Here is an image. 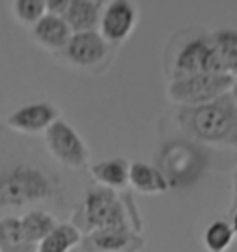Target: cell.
<instances>
[{
    "mask_svg": "<svg viewBox=\"0 0 237 252\" xmlns=\"http://www.w3.org/2000/svg\"><path fill=\"white\" fill-rule=\"evenodd\" d=\"M110 54L111 45L98 33V30L72 33L69 45L63 50L67 62L78 69H86V71L102 67Z\"/></svg>",
    "mask_w": 237,
    "mask_h": 252,
    "instance_id": "obj_8",
    "label": "cell"
},
{
    "mask_svg": "<svg viewBox=\"0 0 237 252\" xmlns=\"http://www.w3.org/2000/svg\"><path fill=\"white\" fill-rule=\"evenodd\" d=\"M198 72L228 74L213 41H211V35L191 37L174 54L173 67H171L173 80L187 78V76H193Z\"/></svg>",
    "mask_w": 237,
    "mask_h": 252,
    "instance_id": "obj_5",
    "label": "cell"
},
{
    "mask_svg": "<svg viewBox=\"0 0 237 252\" xmlns=\"http://www.w3.org/2000/svg\"><path fill=\"white\" fill-rule=\"evenodd\" d=\"M45 4H47V13H50V15L63 17L65 11L69 9L71 0H45Z\"/></svg>",
    "mask_w": 237,
    "mask_h": 252,
    "instance_id": "obj_22",
    "label": "cell"
},
{
    "mask_svg": "<svg viewBox=\"0 0 237 252\" xmlns=\"http://www.w3.org/2000/svg\"><path fill=\"white\" fill-rule=\"evenodd\" d=\"M237 210V171H236V178H234V204H232V212Z\"/></svg>",
    "mask_w": 237,
    "mask_h": 252,
    "instance_id": "obj_25",
    "label": "cell"
},
{
    "mask_svg": "<svg viewBox=\"0 0 237 252\" xmlns=\"http://www.w3.org/2000/svg\"><path fill=\"white\" fill-rule=\"evenodd\" d=\"M45 143L48 152L69 169H86L89 165L91 152L86 141L69 123L58 119L54 125L45 132Z\"/></svg>",
    "mask_w": 237,
    "mask_h": 252,
    "instance_id": "obj_6",
    "label": "cell"
},
{
    "mask_svg": "<svg viewBox=\"0 0 237 252\" xmlns=\"http://www.w3.org/2000/svg\"><path fill=\"white\" fill-rule=\"evenodd\" d=\"M91 178L106 189H118L128 186V174H130V163L124 158H110V159H102L96 161L89 167Z\"/></svg>",
    "mask_w": 237,
    "mask_h": 252,
    "instance_id": "obj_15",
    "label": "cell"
},
{
    "mask_svg": "<svg viewBox=\"0 0 237 252\" xmlns=\"http://www.w3.org/2000/svg\"><path fill=\"white\" fill-rule=\"evenodd\" d=\"M228 94H230V98H232V102L236 104V108H237V78L234 80V86H232Z\"/></svg>",
    "mask_w": 237,
    "mask_h": 252,
    "instance_id": "obj_24",
    "label": "cell"
},
{
    "mask_svg": "<svg viewBox=\"0 0 237 252\" xmlns=\"http://www.w3.org/2000/svg\"><path fill=\"white\" fill-rule=\"evenodd\" d=\"M32 37L41 48L48 52H63L71 41L72 32L63 17L47 13L32 28Z\"/></svg>",
    "mask_w": 237,
    "mask_h": 252,
    "instance_id": "obj_12",
    "label": "cell"
},
{
    "mask_svg": "<svg viewBox=\"0 0 237 252\" xmlns=\"http://www.w3.org/2000/svg\"><path fill=\"white\" fill-rule=\"evenodd\" d=\"M56 226H58L56 217L45 210H30L21 217L24 243L39 245Z\"/></svg>",
    "mask_w": 237,
    "mask_h": 252,
    "instance_id": "obj_16",
    "label": "cell"
},
{
    "mask_svg": "<svg viewBox=\"0 0 237 252\" xmlns=\"http://www.w3.org/2000/svg\"><path fill=\"white\" fill-rule=\"evenodd\" d=\"M230 224H232L234 234L237 236V210H236V212H232V220H230Z\"/></svg>",
    "mask_w": 237,
    "mask_h": 252,
    "instance_id": "obj_26",
    "label": "cell"
},
{
    "mask_svg": "<svg viewBox=\"0 0 237 252\" xmlns=\"http://www.w3.org/2000/svg\"><path fill=\"white\" fill-rule=\"evenodd\" d=\"M59 182L47 169L17 163L0 171V210H17L48 202L58 195Z\"/></svg>",
    "mask_w": 237,
    "mask_h": 252,
    "instance_id": "obj_3",
    "label": "cell"
},
{
    "mask_svg": "<svg viewBox=\"0 0 237 252\" xmlns=\"http://www.w3.org/2000/svg\"><path fill=\"white\" fill-rule=\"evenodd\" d=\"M104 8L106 4L100 0H71L63 19L72 33L95 32L100 24Z\"/></svg>",
    "mask_w": 237,
    "mask_h": 252,
    "instance_id": "obj_13",
    "label": "cell"
},
{
    "mask_svg": "<svg viewBox=\"0 0 237 252\" xmlns=\"http://www.w3.org/2000/svg\"><path fill=\"white\" fill-rule=\"evenodd\" d=\"M217 52L221 56L224 69L234 78L237 76V30H217L211 33Z\"/></svg>",
    "mask_w": 237,
    "mask_h": 252,
    "instance_id": "obj_18",
    "label": "cell"
},
{
    "mask_svg": "<svg viewBox=\"0 0 237 252\" xmlns=\"http://www.w3.org/2000/svg\"><path fill=\"white\" fill-rule=\"evenodd\" d=\"M145 239L130 228H102L82 237V252H141Z\"/></svg>",
    "mask_w": 237,
    "mask_h": 252,
    "instance_id": "obj_10",
    "label": "cell"
},
{
    "mask_svg": "<svg viewBox=\"0 0 237 252\" xmlns=\"http://www.w3.org/2000/svg\"><path fill=\"white\" fill-rule=\"evenodd\" d=\"M4 252H37V245L23 243V245H19V247H13V249L4 251Z\"/></svg>",
    "mask_w": 237,
    "mask_h": 252,
    "instance_id": "obj_23",
    "label": "cell"
},
{
    "mask_svg": "<svg viewBox=\"0 0 237 252\" xmlns=\"http://www.w3.org/2000/svg\"><path fill=\"white\" fill-rule=\"evenodd\" d=\"M137 21H139L137 4L130 0H113L104 8L102 19L98 24V33L111 47H115L124 43L134 33Z\"/></svg>",
    "mask_w": 237,
    "mask_h": 252,
    "instance_id": "obj_7",
    "label": "cell"
},
{
    "mask_svg": "<svg viewBox=\"0 0 237 252\" xmlns=\"http://www.w3.org/2000/svg\"><path fill=\"white\" fill-rule=\"evenodd\" d=\"M72 224L84 234L102 228H130L141 232V219L128 195L120 197L117 191L93 188L87 191L84 204L76 213Z\"/></svg>",
    "mask_w": 237,
    "mask_h": 252,
    "instance_id": "obj_2",
    "label": "cell"
},
{
    "mask_svg": "<svg viewBox=\"0 0 237 252\" xmlns=\"http://www.w3.org/2000/svg\"><path fill=\"white\" fill-rule=\"evenodd\" d=\"M59 119V110L50 102H33L13 111L6 125L21 134H41Z\"/></svg>",
    "mask_w": 237,
    "mask_h": 252,
    "instance_id": "obj_11",
    "label": "cell"
},
{
    "mask_svg": "<svg viewBox=\"0 0 237 252\" xmlns=\"http://www.w3.org/2000/svg\"><path fill=\"white\" fill-rule=\"evenodd\" d=\"M128 184L134 191L143 195H159L169 191V182L165 174L159 171V167L148 165L145 161H134L130 163V174H128Z\"/></svg>",
    "mask_w": 237,
    "mask_h": 252,
    "instance_id": "obj_14",
    "label": "cell"
},
{
    "mask_svg": "<svg viewBox=\"0 0 237 252\" xmlns=\"http://www.w3.org/2000/svg\"><path fill=\"white\" fill-rule=\"evenodd\" d=\"M197 150L183 141H174L163 149L159 158V171L165 174L169 186H183L195 180L197 174Z\"/></svg>",
    "mask_w": 237,
    "mask_h": 252,
    "instance_id": "obj_9",
    "label": "cell"
},
{
    "mask_svg": "<svg viewBox=\"0 0 237 252\" xmlns=\"http://www.w3.org/2000/svg\"><path fill=\"white\" fill-rule=\"evenodd\" d=\"M82 237L84 234L72 222H58V226L37 245V252H71L74 247H80Z\"/></svg>",
    "mask_w": 237,
    "mask_h": 252,
    "instance_id": "obj_17",
    "label": "cell"
},
{
    "mask_svg": "<svg viewBox=\"0 0 237 252\" xmlns=\"http://www.w3.org/2000/svg\"><path fill=\"white\" fill-rule=\"evenodd\" d=\"M13 15L23 26H35L43 17L47 15L45 0H15L11 4Z\"/></svg>",
    "mask_w": 237,
    "mask_h": 252,
    "instance_id": "obj_20",
    "label": "cell"
},
{
    "mask_svg": "<svg viewBox=\"0 0 237 252\" xmlns=\"http://www.w3.org/2000/svg\"><path fill=\"white\" fill-rule=\"evenodd\" d=\"M176 125L200 143L237 149V108L230 94L195 108H178Z\"/></svg>",
    "mask_w": 237,
    "mask_h": 252,
    "instance_id": "obj_1",
    "label": "cell"
},
{
    "mask_svg": "<svg viewBox=\"0 0 237 252\" xmlns=\"http://www.w3.org/2000/svg\"><path fill=\"white\" fill-rule=\"evenodd\" d=\"M234 230L230 220L217 219L207 224L204 230V247L207 252H226L234 241Z\"/></svg>",
    "mask_w": 237,
    "mask_h": 252,
    "instance_id": "obj_19",
    "label": "cell"
},
{
    "mask_svg": "<svg viewBox=\"0 0 237 252\" xmlns=\"http://www.w3.org/2000/svg\"><path fill=\"white\" fill-rule=\"evenodd\" d=\"M234 80L236 78L232 74L198 72L187 78L171 80V84L167 87V94L180 108L204 106L228 94L234 86Z\"/></svg>",
    "mask_w": 237,
    "mask_h": 252,
    "instance_id": "obj_4",
    "label": "cell"
},
{
    "mask_svg": "<svg viewBox=\"0 0 237 252\" xmlns=\"http://www.w3.org/2000/svg\"><path fill=\"white\" fill-rule=\"evenodd\" d=\"M24 243L23 228H21V217L6 215L0 219V252L9 251L13 247Z\"/></svg>",
    "mask_w": 237,
    "mask_h": 252,
    "instance_id": "obj_21",
    "label": "cell"
}]
</instances>
